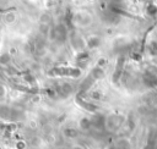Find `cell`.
<instances>
[{"label":"cell","mask_w":157,"mask_h":149,"mask_svg":"<svg viewBox=\"0 0 157 149\" xmlns=\"http://www.w3.org/2000/svg\"><path fill=\"white\" fill-rule=\"evenodd\" d=\"M85 40V46L88 49H96L102 44V37L98 34H90L83 38Z\"/></svg>","instance_id":"cell-5"},{"label":"cell","mask_w":157,"mask_h":149,"mask_svg":"<svg viewBox=\"0 0 157 149\" xmlns=\"http://www.w3.org/2000/svg\"><path fill=\"white\" fill-rule=\"evenodd\" d=\"M142 101L147 107L157 106V93L156 92H150V93L145 94L144 98H142Z\"/></svg>","instance_id":"cell-9"},{"label":"cell","mask_w":157,"mask_h":149,"mask_svg":"<svg viewBox=\"0 0 157 149\" xmlns=\"http://www.w3.org/2000/svg\"><path fill=\"white\" fill-rule=\"evenodd\" d=\"M50 74L55 76H66V77H80L81 76V70L76 67H55L50 71Z\"/></svg>","instance_id":"cell-4"},{"label":"cell","mask_w":157,"mask_h":149,"mask_svg":"<svg viewBox=\"0 0 157 149\" xmlns=\"http://www.w3.org/2000/svg\"><path fill=\"white\" fill-rule=\"evenodd\" d=\"M70 43L72 45V48L77 51V53H81L83 51V48H85V40L82 37H80L78 34L74 33L70 35Z\"/></svg>","instance_id":"cell-6"},{"label":"cell","mask_w":157,"mask_h":149,"mask_svg":"<svg viewBox=\"0 0 157 149\" xmlns=\"http://www.w3.org/2000/svg\"><path fill=\"white\" fill-rule=\"evenodd\" d=\"M5 96H6V88L4 84L0 83V100H2Z\"/></svg>","instance_id":"cell-18"},{"label":"cell","mask_w":157,"mask_h":149,"mask_svg":"<svg viewBox=\"0 0 157 149\" xmlns=\"http://www.w3.org/2000/svg\"><path fill=\"white\" fill-rule=\"evenodd\" d=\"M137 1H140V2H142V1H145V0H137Z\"/></svg>","instance_id":"cell-22"},{"label":"cell","mask_w":157,"mask_h":149,"mask_svg":"<svg viewBox=\"0 0 157 149\" xmlns=\"http://www.w3.org/2000/svg\"><path fill=\"white\" fill-rule=\"evenodd\" d=\"M76 103H77L82 109H85L86 111L96 112V111L98 110V106H97L96 104H93L92 101H87V100H85V99H83V98H81L80 95H77V96H76Z\"/></svg>","instance_id":"cell-8"},{"label":"cell","mask_w":157,"mask_h":149,"mask_svg":"<svg viewBox=\"0 0 157 149\" xmlns=\"http://www.w3.org/2000/svg\"><path fill=\"white\" fill-rule=\"evenodd\" d=\"M88 96H90L93 101H101V100H103V98H104V95H103V93H102L101 90H90V92H88Z\"/></svg>","instance_id":"cell-15"},{"label":"cell","mask_w":157,"mask_h":149,"mask_svg":"<svg viewBox=\"0 0 157 149\" xmlns=\"http://www.w3.org/2000/svg\"><path fill=\"white\" fill-rule=\"evenodd\" d=\"M88 1H96V0H88Z\"/></svg>","instance_id":"cell-23"},{"label":"cell","mask_w":157,"mask_h":149,"mask_svg":"<svg viewBox=\"0 0 157 149\" xmlns=\"http://www.w3.org/2000/svg\"><path fill=\"white\" fill-rule=\"evenodd\" d=\"M49 39L52 42H58L61 43L67 38V29L64 24H55V26H50L49 32H48Z\"/></svg>","instance_id":"cell-3"},{"label":"cell","mask_w":157,"mask_h":149,"mask_svg":"<svg viewBox=\"0 0 157 149\" xmlns=\"http://www.w3.org/2000/svg\"><path fill=\"white\" fill-rule=\"evenodd\" d=\"M113 145H114L115 149H131V143H130V140H129L128 138H124V137L118 138V139L113 143Z\"/></svg>","instance_id":"cell-11"},{"label":"cell","mask_w":157,"mask_h":149,"mask_svg":"<svg viewBox=\"0 0 157 149\" xmlns=\"http://www.w3.org/2000/svg\"><path fill=\"white\" fill-rule=\"evenodd\" d=\"M147 12H148L150 15H156V12H157V7H156V5H153V4L148 5V6H147Z\"/></svg>","instance_id":"cell-17"},{"label":"cell","mask_w":157,"mask_h":149,"mask_svg":"<svg viewBox=\"0 0 157 149\" xmlns=\"http://www.w3.org/2000/svg\"><path fill=\"white\" fill-rule=\"evenodd\" d=\"M105 149H115V148H114V145H113V144H110V145L105 147Z\"/></svg>","instance_id":"cell-20"},{"label":"cell","mask_w":157,"mask_h":149,"mask_svg":"<svg viewBox=\"0 0 157 149\" xmlns=\"http://www.w3.org/2000/svg\"><path fill=\"white\" fill-rule=\"evenodd\" d=\"M16 20H17V13L15 12V11H7V12H5L4 13V16H2V21L6 23V24H13L15 22H16Z\"/></svg>","instance_id":"cell-13"},{"label":"cell","mask_w":157,"mask_h":149,"mask_svg":"<svg viewBox=\"0 0 157 149\" xmlns=\"http://www.w3.org/2000/svg\"><path fill=\"white\" fill-rule=\"evenodd\" d=\"M144 149H156V148H155V145H153L152 143H148V144H146V145L144 147Z\"/></svg>","instance_id":"cell-19"},{"label":"cell","mask_w":157,"mask_h":149,"mask_svg":"<svg viewBox=\"0 0 157 149\" xmlns=\"http://www.w3.org/2000/svg\"><path fill=\"white\" fill-rule=\"evenodd\" d=\"M70 21L74 26L81 27V28H86L90 27L93 22V16L90 11L87 10H76L70 15Z\"/></svg>","instance_id":"cell-2"},{"label":"cell","mask_w":157,"mask_h":149,"mask_svg":"<svg viewBox=\"0 0 157 149\" xmlns=\"http://www.w3.org/2000/svg\"><path fill=\"white\" fill-rule=\"evenodd\" d=\"M55 93L58 95H61V96H67L72 93V85L67 82H63V83H59L56 87H55Z\"/></svg>","instance_id":"cell-7"},{"label":"cell","mask_w":157,"mask_h":149,"mask_svg":"<svg viewBox=\"0 0 157 149\" xmlns=\"http://www.w3.org/2000/svg\"><path fill=\"white\" fill-rule=\"evenodd\" d=\"M78 129L77 128H74V127H65L64 131H63V134L69 138V139H74V138H77L78 137Z\"/></svg>","instance_id":"cell-14"},{"label":"cell","mask_w":157,"mask_h":149,"mask_svg":"<svg viewBox=\"0 0 157 149\" xmlns=\"http://www.w3.org/2000/svg\"><path fill=\"white\" fill-rule=\"evenodd\" d=\"M78 128L83 132H88L92 129V122L90 117H81L78 120Z\"/></svg>","instance_id":"cell-12"},{"label":"cell","mask_w":157,"mask_h":149,"mask_svg":"<svg viewBox=\"0 0 157 149\" xmlns=\"http://www.w3.org/2000/svg\"><path fill=\"white\" fill-rule=\"evenodd\" d=\"M50 22H52V16L49 13H42L40 17H39V23L40 24H48L50 26Z\"/></svg>","instance_id":"cell-16"},{"label":"cell","mask_w":157,"mask_h":149,"mask_svg":"<svg viewBox=\"0 0 157 149\" xmlns=\"http://www.w3.org/2000/svg\"><path fill=\"white\" fill-rule=\"evenodd\" d=\"M72 149H81L80 147H75V148H72Z\"/></svg>","instance_id":"cell-21"},{"label":"cell","mask_w":157,"mask_h":149,"mask_svg":"<svg viewBox=\"0 0 157 149\" xmlns=\"http://www.w3.org/2000/svg\"><path fill=\"white\" fill-rule=\"evenodd\" d=\"M92 128L96 129H104V116L99 114H94L93 117H91Z\"/></svg>","instance_id":"cell-10"},{"label":"cell","mask_w":157,"mask_h":149,"mask_svg":"<svg viewBox=\"0 0 157 149\" xmlns=\"http://www.w3.org/2000/svg\"><path fill=\"white\" fill-rule=\"evenodd\" d=\"M125 118L126 117L124 115L118 114V112H113V114L104 116V129L107 132H110V133L118 132L119 129L123 128Z\"/></svg>","instance_id":"cell-1"}]
</instances>
